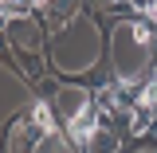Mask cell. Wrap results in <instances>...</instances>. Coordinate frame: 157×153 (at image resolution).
Instances as JSON below:
<instances>
[{
    "label": "cell",
    "mask_w": 157,
    "mask_h": 153,
    "mask_svg": "<svg viewBox=\"0 0 157 153\" xmlns=\"http://www.w3.org/2000/svg\"><path fill=\"white\" fill-rule=\"evenodd\" d=\"M32 130H36L39 137H55L59 134V122H55V114H51V106L39 98L36 106H32Z\"/></svg>",
    "instance_id": "6da1fadb"
},
{
    "label": "cell",
    "mask_w": 157,
    "mask_h": 153,
    "mask_svg": "<svg viewBox=\"0 0 157 153\" xmlns=\"http://www.w3.org/2000/svg\"><path fill=\"white\" fill-rule=\"evenodd\" d=\"M82 153H118V134H114V126H98L94 134H90V141L82 145Z\"/></svg>",
    "instance_id": "7a4b0ae2"
},
{
    "label": "cell",
    "mask_w": 157,
    "mask_h": 153,
    "mask_svg": "<svg viewBox=\"0 0 157 153\" xmlns=\"http://www.w3.org/2000/svg\"><path fill=\"white\" fill-rule=\"evenodd\" d=\"M157 126V106H149V102H137L134 106V114H130V134H149Z\"/></svg>",
    "instance_id": "3957f363"
},
{
    "label": "cell",
    "mask_w": 157,
    "mask_h": 153,
    "mask_svg": "<svg viewBox=\"0 0 157 153\" xmlns=\"http://www.w3.org/2000/svg\"><path fill=\"white\" fill-rule=\"evenodd\" d=\"M32 0H4V20H12V16H32Z\"/></svg>",
    "instance_id": "277c9868"
},
{
    "label": "cell",
    "mask_w": 157,
    "mask_h": 153,
    "mask_svg": "<svg viewBox=\"0 0 157 153\" xmlns=\"http://www.w3.org/2000/svg\"><path fill=\"white\" fill-rule=\"evenodd\" d=\"M149 20H153V24H157V0H153V8H149Z\"/></svg>",
    "instance_id": "5b68a950"
},
{
    "label": "cell",
    "mask_w": 157,
    "mask_h": 153,
    "mask_svg": "<svg viewBox=\"0 0 157 153\" xmlns=\"http://www.w3.org/2000/svg\"><path fill=\"white\" fill-rule=\"evenodd\" d=\"M149 78H153V82H157V71H153V75H149Z\"/></svg>",
    "instance_id": "8992f818"
}]
</instances>
